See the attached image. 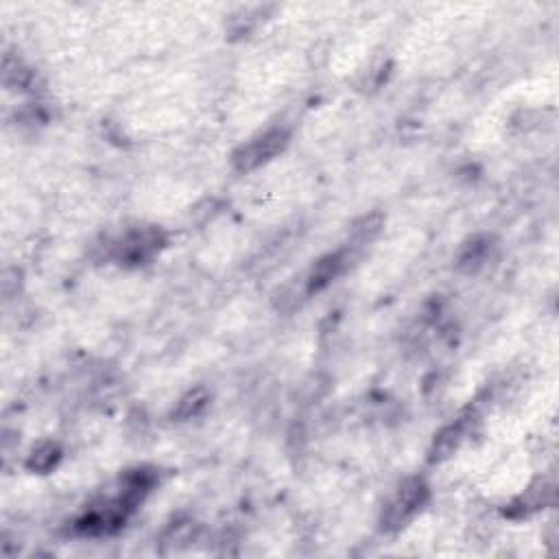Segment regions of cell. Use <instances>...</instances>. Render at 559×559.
I'll list each match as a JSON object with an SVG mask.
<instances>
[{
  "label": "cell",
  "mask_w": 559,
  "mask_h": 559,
  "mask_svg": "<svg viewBox=\"0 0 559 559\" xmlns=\"http://www.w3.org/2000/svg\"><path fill=\"white\" fill-rule=\"evenodd\" d=\"M555 492L557 485L553 477H540L538 481H533L529 490H525V494H520L514 503H511L505 514L509 518H525L535 514V511L544 509L546 505H551L555 501Z\"/></svg>",
  "instance_id": "8992f818"
},
{
  "label": "cell",
  "mask_w": 559,
  "mask_h": 559,
  "mask_svg": "<svg viewBox=\"0 0 559 559\" xmlns=\"http://www.w3.org/2000/svg\"><path fill=\"white\" fill-rule=\"evenodd\" d=\"M428 498H431V490H428L424 479L411 477L404 481L396 490V494L391 496V501L385 505L383 518H380L383 529L400 531L402 527H407L409 522L424 509Z\"/></svg>",
  "instance_id": "6da1fadb"
},
{
  "label": "cell",
  "mask_w": 559,
  "mask_h": 559,
  "mask_svg": "<svg viewBox=\"0 0 559 559\" xmlns=\"http://www.w3.org/2000/svg\"><path fill=\"white\" fill-rule=\"evenodd\" d=\"M208 400H210V394L206 391V387L190 389L188 394L180 402H177V407L173 409V418L180 420V422L197 418V415L208 407Z\"/></svg>",
  "instance_id": "ba28073f"
},
{
  "label": "cell",
  "mask_w": 559,
  "mask_h": 559,
  "mask_svg": "<svg viewBox=\"0 0 559 559\" xmlns=\"http://www.w3.org/2000/svg\"><path fill=\"white\" fill-rule=\"evenodd\" d=\"M164 241V232L160 228L132 230L116 245V258L121 260V265H145L160 252Z\"/></svg>",
  "instance_id": "3957f363"
},
{
  "label": "cell",
  "mask_w": 559,
  "mask_h": 559,
  "mask_svg": "<svg viewBox=\"0 0 559 559\" xmlns=\"http://www.w3.org/2000/svg\"><path fill=\"white\" fill-rule=\"evenodd\" d=\"M289 145V132L284 127H273L269 132L252 138L232 153V166L239 173H252L260 166L278 158Z\"/></svg>",
  "instance_id": "7a4b0ae2"
},
{
  "label": "cell",
  "mask_w": 559,
  "mask_h": 559,
  "mask_svg": "<svg viewBox=\"0 0 559 559\" xmlns=\"http://www.w3.org/2000/svg\"><path fill=\"white\" fill-rule=\"evenodd\" d=\"M474 422H477V413H474V409H466L457 420L446 424L433 439V446L428 450V463L435 466V463H444L453 457L463 444V439L472 431Z\"/></svg>",
  "instance_id": "277c9868"
},
{
  "label": "cell",
  "mask_w": 559,
  "mask_h": 559,
  "mask_svg": "<svg viewBox=\"0 0 559 559\" xmlns=\"http://www.w3.org/2000/svg\"><path fill=\"white\" fill-rule=\"evenodd\" d=\"M59 459H62V448H59L55 442H40L31 450V455L27 457V468L31 472H51Z\"/></svg>",
  "instance_id": "52a82bcc"
},
{
  "label": "cell",
  "mask_w": 559,
  "mask_h": 559,
  "mask_svg": "<svg viewBox=\"0 0 559 559\" xmlns=\"http://www.w3.org/2000/svg\"><path fill=\"white\" fill-rule=\"evenodd\" d=\"M352 245L348 247H343V249H337V252H332L324 258H319L315 267L311 269V273H308L306 280H304V293L306 295H315L319 291H324L328 284L335 282L343 271H346V267L350 265V258H352Z\"/></svg>",
  "instance_id": "5b68a950"
},
{
  "label": "cell",
  "mask_w": 559,
  "mask_h": 559,
  "mask_svg": "<svg viewBox=\"0 0 559 559\" xmlns=\"http://www.w3.org/2000/svg\"><path fill=\"white\" fill-rule=\"evenodd\" d=\"M487 252H490V241H481L474 239L472 243H468L463 247V252L459 256V267L474 271L477 267H481L487 258Z\"/></svg>",
  "instance_id": "9c48e42d"
}]
</instances>
